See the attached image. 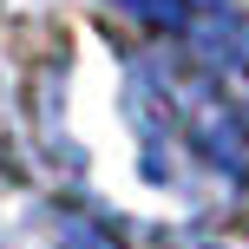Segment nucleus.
Listing matches in <instances>:
<instances>
[{
    "instance_id": "f257e3e1",
    "label": "nucleus",
    "mask_w": 249,
    "mask_h": 249,
    "mask_svg": "<svg viewBox=\"0 0 249 249\" xmlns=\"http://www.w3.org/2000/svg\"><path fill=\"white\" fill-rule=\"evenodd\" d=\"M138 138L158 177H203V184L243 190L249 184V92L230 72L190 59H144L131 79Z\"/></svg>"
},
{
    "instance_id": "f03ea898",
    "label": "nucleus",
    "mask_w": 249,
    "mask_h": 249,
    "mask_svg": "<svg viewBox=\"0 0 249 249\" xmlns=\"http://www.w3.org/2000/svg\"><path fill=\"white\" fill-rule=\"evenodd\" d=\"M171 249H216V243H171Z\"/></svg>"
}]
</instances>
